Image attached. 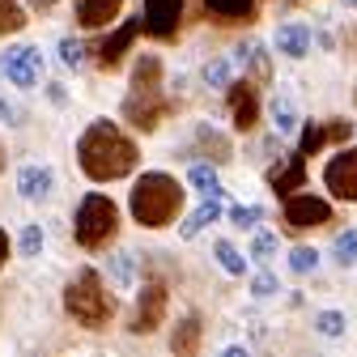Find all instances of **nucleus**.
<instances>
[{
    "instance_id": "dca6fc26",
    "label": "nucleus",
    "mask_w": 357,
    "mask_h": 357,
    "mask_svg": "<svg viewBox=\"0 0 357 357\" xmlns=\"http://www.w3.org/2000/svg\"><path fill=\"white\" fill-rule=\"evenodd\" d=\"M221 217V196H204V204L183 221V226H178V234H183V238H196L204 226H213V221Z\"/></svg>"
},
{
    "instance_id": "2f4dec72",
    "label": "nucleus",
    "mask_w": 357,
    "mask_h": 357,
    "mask_svg": "<svg viewBox=\"0 0 357 357\" xmlns=\"http://www.w3.org/2000/svg\"><path fill=\"white\" fill-rule=\"evenodd\" d=\"M324 145H328V128H319V123H310V128L302 132V153H306V158H315V153H319Z\"/></svg>"
},
{
    "instance_id": "6ab92c4d",
    "label": "nucleus",
    "mask_w": 357,
    "mask_h": 357,
    "mask_svg": "<svg viewBox=\"0 0 357 357\" xmlns=\"http://www.w3.org/2000/svg\"><path fill=\"white\" fill-rule=\"evenodd\" d=\"M107 264H111V281H115L119 289H128L132 281H137V264H132V251H115V255H107Z\"/></svg>"
},
{
    "instance_id": "5701e85b",
    "label": "nucleus",
    "mask_w": 357,
    "mask_h": 357,
    "mask_svg": "<svg viewBox=\"0 0 357 357\" xmlns=\"http://www.w3.org/2000/svg\"><path fill=\"white\" fill-rule=\"evenodd\" d=\"M213 251H217V264L226 268L230 277H243V273H247V255H238V247H234V243H217Z\"/></svg>"
},
{
    "instance_id": "72a5a7b5",
    "label": "nucleus",
    "mask_w": 357,
    "mask_h": 357,
    "mask_svg": "<svg viewBox=\"0 0 357 357\" xmlns=\"http://www.w3.org/2000/svg\"><path fill=\"white\" fill-rule=\"evenodd\" d=\"M277 289H281V281H277L273 273H259V277H255V285H251V294H255V298H273Z\"/></svg>"
},
{
    "instance_id": "1a4fd4ad",
    "label": "nucleus",
    "mask_w": 357,
    "mask_h": 357,
    "mask_svg": "<svg viewBox=\"0 0 357 357\" xmlns=\"http://www.w3.org/2000/svg\"><path fill=\"white\" fill-rule=\"evenodd\" d=\"M166 319V285H145L141 289V302H137V315H132V332H141V336H149L158 324Z\"/></svg>"
},
{
    "instance_id": "6e6552de",
    "label": "nucleus",
    "mask_w": 357,
    "mask_h": 357,
    "mask_svg": "<svg viewBox=\"0 0 357 357\" xmlns=\"http://www.w3.org/2000/svg\"><path fill=\"white\" fill-rule=\"evenodd\" d=\"M178 22H183V0H145V34L153 38H170L178 30Z\"/></svg>"
},
{
    "instance_id": "423d86ee",
    "label": "nucleus",
    "mask_w": 357,
    "mask_h": 357,
    "mask_svg": "<svg viewBox=\"0 0 357 357\" xmlns=\"http://www.w3.org/2000/svg\"><path fill=\"white\" fill-rule=\"evenodd\" d=\"M324 183L336 200H357V149H340L324 166Z\"/></svg>"
},
{
    "instance_id": "cd10ccee",
    "label": "nucleus",
    "mask_w": 357,
    "mask_h": 357,
    "mask_svg": "<svg viewBox=\"0 0 357 357\" xmlns=\"http://www.w3.org/2000/svg\"><path fill=\"white\" fill-rule=\"evenodd\" d=\"M315 328H319V336H344L349 319L340 315V310H319V315H315Z\"/></svg>"
},
{
    "instance_id": "aec40b11",
    "label": "nucleus",
    "mask_w": 357,
    "mask_h": 357,
    "mask_svg": "<svg viewBox=\"0 0 357 357\" xmlns=\"http://www.w3.org/2000/svg\"><path fill=\"white\" fill-rule=\"evenodd\" d=\"M188 178H192V188L204 192V196H221V192H226V188H221V178H217V170L204 166V162H196V166L188 170Z\"/></svg>"
},
{
    "instance_id": "a878e982",
    "label": "nucleus",
    "mask_w": 357,
    "mask_h": 357,
    "mask_svg": "<svg viewBox=\"0 0 357 357\" xmlns=\"http://www.w3.org/2000/svg\"><path fill=\"white\" fill-rule=\"evenodd\" d=\"M26 26V9L17 0H0V34H17Z\"/></svg>"
},
{
    "instance_id": "f257e3e1",
    "label": "nucleus",
    "mask_w": 357,
    "mask_h": 357,
    "mask_svg": "<svg viewBox=\"0 0 357 357\" xmlns=\"http://www.w3.org/2000/svg\"><path fill=\"white\" fill-rule=\"evenodd\" d=\"M137 158H141L137 145H132L111 119L89 123L81 132V141H77V162H81V170L94 178V183H111V178L132 174L137 170Z\"/></svg>"
},
{
    "instance_id": "c9c22d12",
    "label": "nucleus",
    "mask_w": 357,
    "mask_h": 357,
    "mask_svg": "<svg viewBox=\"0 0 357 357\" xmlns=\"http://www.w3.org/2000/svg\"><path fill=\"white\" fill-rule=\"evenodd\" d=\"M5 259H9V234L0 230V268H5Z\"/></svg>"
},
{
    "instance_id": "7c9ffc66",
    "label": "nucleus",
    "mask_w": 357,
    "mask_h": 357,
    "mask_svg": "<svg viewBox=\"0 0 357 357\" xmlns=\"http://www.w3.org/2000/svg\"><path fill=\"white\" fill-rule=\"evenodd\" d=\"M277 247H281V243H277V234H268V230H259V234L251 238V255H255L259 264L273 259V255H277Z\"/></svg>"
},
{
    "instance_id": "393cba45",
    "label": "nucleus",
    "mask_w": 357,
    "mask_h": 357,
    "mask_svg": "<svg viewBox=\"0 0 357 357\" xmlns=\"http://www.w3.org/2000/svg\"><path fill=\"white\" fill-rule=\"evenodd\" d=\"M234 73V60H208L204 64V85H213V89H230V77Z\"/></svg>"
},
{
    "instance_id": "412c9836",
    "label": "nucleus",
    "mask_w": 357,
    "mask_h": 357,
    "mask_svg": "<svg viewBox=\"0 0 357 357\" xmlns=\"http://www.w3.org/2000/svg\"><path fill=\"white\" fill-rule=\"evenodd\" d=\"M273 128H277V132H294V128H298V107H294L289 94H277V98H273Z\"/></svg>"
},
{
    "instance_id": "4be33fe9",
    "label": "nucleus",
    "mask_w": 357,
    "mask_h": 357,
    "mask_svg": "<svg viewBox=\"0 0 357 357\" xmlns=\"http://www.w3.org/2000/svg\"><path fill=\"white\" fill-rule=\"evenodd\" d=\"M332 259H336L340 268H357V230L336 234V243H332Z\"/></svg>"
},
{
    "instance_id": "f8f14e48",
    "label": "nucleus",
    "mask_w": 357,
    "mask_h": 357,
    "mask_svg": "<svg viewBox=\"0 0 357 357\" xmlns=\"http://www.w3.org/2000/svg\"><path fill=\"white\" fill-rule=\"evenodd\" d=\"M268 183H273V192H281V196H294V188L306 183V153L298 149L285 162H277L273 170H268Z\"/></svg>"
},
{
    "instance_id": "39448f33",
    "label": "nucleus",
    "mask_w": 357,
    "mask_h": 357,
    "mask_svg": "<svg viewBox=\"0 0 357 357\" xmlns=\"http://www.w3.org/2000/svg\"><path fill=\"white\" fill-rule=\"evenodd\" d=\"M0 68H5V77L17 85V89H34L38 85V73H43V56L38 47H5V56H0Z\"/></svg>"
},
{
    "instance_id": "f3484780",
    "label": "nucleus",
    "mask_w": 357,
    "mask_h": 357,
    "mask_svg": "<svg viewBox=\"0 0 357 357\" xmlns=\"http://www.w3.org/2000/svg\"><path fill=\"white\" fill-rule=\"evenodd\" d=\"M204 9L217 17V22H247L255 0H204Z\"/></svg>"
},
{
    "instance_id": "b1692460",
    "label": "nucleus",
    "mask_w": 357,
    "mask_h": 357,
    "mask_svg": "<svg viewBox=\"0 0 357 357\" xmlns=\"http://www.w3.org/2000/svg\"><path fill=\"white\" fill-rule=\"evenodd\" d=\"M43 247H47V234H43L38 226H26V230L17 234V255L38 259V255H43Z\"/></svg>"
},
{
    "instance_id": "f03ea898",
    "label": "nucleus",
    "mask_w": 357,
    "mask_h": 357,
    "mask_svg": "<svg viewBox=\"0 0 357 357\" xmlns=\"http://www.w3.org/2000/svg\"><path fill=\"white\" fill-rule=\"evenodd\" d=\"M178 208H183V188H178L170 174L149 170V174L137 178V188H132V217H137L145 230L174 226Z\"/></svg>"
},
{
    "instance_id": "c756f323",
    "label": "nucleus",
    "mask_w": 357,
    "mask_h": 357,
    "mask_svg": "<svg viewBox=\"0 0 357 357\" xmlns=\"http://www.w3.org/2000/svg\"><path fill=\"white\" fill-rule=\"evenodd\" d=\"M289 268H294V273H315V268H319V251L315 247H294L289 251Z\"/></svg>"
},
{
    "instance_id": "f704fd0d",
    "label": "nucleus",
    "mask_w": 357,
    "mask_h": 357,
    "mask_svg": "<svg viewBox=\"0 0 357 357\" xmlns=\"http://www.w3.org/2000/svg\"><path fill=\"white\" fill-rule=\"evenodd\" d=\"M0 123H17V107L0 98Z\"/></svg>"
},
{
    "instance_id": "473e14b6",
    "label": "nucleus",
    "mask_w": 357,
    "mask_h": 357,
    "mask_svg": "<svg viewBox=\"0 0 357 357\" xmlns=\"http://www.w3.org/2000/svg\"><path fill=\"white\" fill-rule=\"evenodd\" d=\"M60 60H64L68 68H81V64H85V47H81L77 38H60Z\"/></svg>"
},
{
    "instance_id": "9d476101",
    "label": "nucleus",
    "mask_w": 357,
    "mask_h": 357,
    "mask_svg": "<svg viewBox=\"0 0 357 357\" xmlns=\"http://www.w3.org/2000/svg\"><path fill=\"white\" fill-rule=\"evenodd\" d=\"M230 119H234L238 132H251L255 119H259V98L247 81H230Z\"/></svg>"
},
{
    "instance_id": "7ed1b4c3",
    "label": "nucleus",
    "mask_w": 357,
    "mask_h": 357,
    "mask_svg": "<svg viewBox=\"0 0 357 357\" xmlns=\"http://www.w3.org/2000/svg\"><path fill=\"white\" fill-rule=\"evenodd\" d=\"M64 310H68L77 324H85V328H107L111 324L115 302H111V294H107V285H102V277L94 273V268H81V273L68 281Z\"/></svg>"
},
{
    "instance_id": "20e7f679",
    "label": "nucleus",
    "mask_w": 357,
    "mask_h": 357,
    "mask_svg": "<svg viewBox=\"0 0 357 357\" xmlns=\"http://www.w3.org/2000/svg\"><path fill=\"white\" fill-rule=\"evenodd\" d=\"M115 234H119V208H115V200L111 196H98V192L85 196L81 208H77V243L89 247V251H98Z\"/></svg>"
},
{
    "instance_id": "ddd939ff",
    "label": "nucleus",
    "mask_w": 357,
    "mask_h": 357,
    "mask_svg": "<svg viewBox=\"0 0 357 357\" xmlns=\"http://www.w3.org/2000/svg\"><path fill=\"white\" fill-rule=\"evenodd\" d=\"M310 43H315V34H310L306 22H285V26H277L273 47L289 60H302V56H310Z\"/></svg>"
},
{
    "instance_id": "e433bc0d",
    "label": "nucleus",
    "mask_w": 357,
    "mask_h": 357,
    "mask_svg": "<svg viewBox=\"0 0 357 357\" xmlns=\"http://www.w3.org/2000/svg\"><path fill=\"white\" fill-rule=\"evenodd\" d=\"M30 5H38V9H52V5H56V0H30Z\"/></svg>"
},
{
    "instance_id": "c85d7f7f",
    "label": "nucleus",
    "mask_w": 357,
    "mask_h": 357,
    "mask_svg": "<svg viewBox=\"0 0 357 357\" xmlns=\"http://www.w3.org/2000/svg\"><path fill=\"white\" fill-rule=\"evenodd\" d=\"M196 141H200L204 149H213V158H217V162H226V158H230L226 137H221V132H213V128H200V132H196Z\"/></svg>"
},
{
    "instance_id": "4468645a",
    "label": "nucleus",
    "mask_w": 357,
    "mask_h": 357,
    "mask_svg": "<svg viewBox=\"0 0 357 357\" xmlns=\"http://www.w3.org/2000/svg\"><path fill=\"white\" fill-rule=\"evenodd\" d=\"M137 30H141V22H128V26H119L111 38H102L98 47H94V52H98V64H102V68H115V64L123 60V52L132 47V38H137Z\"/></svg>"
},
{
    "instance_id": "58836bf2",
    "label": "nucleus",
    "mask_w": 357,
    "mask_h": 357,
    "mask_svg": "<svg viewBox=\"0 0 357 357\" xmlns=\"http://www.w3.org/2000/svg\"><path fill=\"white\" fill-rule=\"evenodd\" d=\"M340 5H344V9H357V0H340Z\"/></svg>"
},
{
    "instance_id": "a211bd4d",
    "label": "nucleus",
    "mask_w": 357,
    "mask_h": 357,
    "mask_svg": "<svg viewBox=\"0 0 357 357\" xmlns=\"http://www.w3.org/2000/svg\"><path fill=\"white\" fill-rule=\"evenodd\" d=\"M196 344H200V319H196V315H188L183 324L174 328L170 349H174V353H196Z\"/></svg>"
},
{
    "instance_id": "4c0bfd02",
    "label": "nucleus",
    "mask_w": 357,
    "mask_h": 357,
    "mask_svg": "<svg viewBox=\"0 0 357 357\" xmlns=\"http://www.w3.org/2000/svg\"><path fill=\"white\" fill-rule=\"evenodd\" d=\"M0 174H5V145H0Z\"/></svg>"
},
{
    "instance_id": "9b49d317",
    "label": "nucleus",
    "mask_w": 357,
    "mask_h": 357,
    "mask_svg": "<svg viewBox=\"0 0 357 357\" xmlns=\"http://www.w3.org/2000/svg\"><path fill=\"white\" fill-rule=\"evenodd\" d=\"M52 188H56V174H52V166H38V162H30V166H22L17 170V196L22 200H47L52 196Z\"/></svg>"
},
{
    "instance_id": "bb28decb",
    "label": "nucleus",
    "mask_w": 357,
    "mask_h": 357,
    "mask_svg": "<svg viewBox=\"0 0 357 357\" xmlns=\"http://www.w3.org/2000/svg\"><path fill=\"white\" fill-rule=\"evenodd\" d=\"M230 221H234L238 230H255L259 221H264V208H259V204H234V208H230Z\"/></svg>"
},
{
    "instance_id": "2eb2a0df",
    "label": "nucleus",
    "mask_w": 357,
    "mask_h": 357,
    "mask_svg": "<svg viewBox=\"0 0 357 357\" xmlns=\"http://www.w3.org/2000/svg\"><path fill=\"white\" fill-rule=\"evenodd\" d=\"M119 9H123V0H81V5H77V22L85 30H98V26L115 22Z\"/></svg>"
},
{
    "instance_id": "0eeeda50",
    "label": "nucleus",
    "mask_w": 357,
    "mask_h": 357,
    "mask_svg": "<svg viewBox=\"0 0 357 357\" xmlns=\"http://www.w3.org/2000/svg\"><path fill=\"white\" fill-rule=\"evenodd\" d=\"M285 221L294 230H315V226H324V221H332V208H328V200H319V196H285Z\"/></svg>"
}]
</instances>
